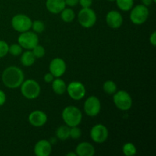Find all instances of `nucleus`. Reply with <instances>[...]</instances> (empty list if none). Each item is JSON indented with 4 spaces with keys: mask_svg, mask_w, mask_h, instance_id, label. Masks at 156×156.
Returning a JSON list of instances; mask_svg holds the SVG:
<instances>
[{
    "mask_svg": "<svg viewBox=\"0 0 156 156\" xmlns=\"http://www.w3.org/2000/svg\"><path fill=\"white\" fill-rule=\"evenodd\" d=\"M24 80V75L22 70L16 66H9L3 71L2 81L7 88H17L21 86Z\"/></svg>",
    "mask_w": 156,
    "mask_h": 156,
    "instance_id": "nucleus-1",
    "label": "nucleus"
},
{
    "mask_svg": "<svg viewBox=\"0 0 156 156\" xmlns=\"http://www.w3.org/2000/svg\"><path fill=\"white\" fill-rule=\"evenodd\" d=\"M62 118L69 127L79 126L82 120V111L76 106H67L62 111Z\"/></svg>",
    "mask_w": 156,
    "mask_h": 156,
    "instance_id": "nucleus-2",
    "label": "nucleus"
},
{
    "mask_svg": "<svg viewBox=\"0 0 156 156\" xmlns=\"http://www.w3.org/2000/svg\"><path fill=\"white\" fill-rule=\"evenodd\" d=\"M21 92L27 99H35L41 94V86L34 79H27L21 85Z\"/></svg>",
    "mask_w": 156,
    "mask_h": 156,
    "instance_id": "nucleus-3",
    "label": "nucleus"
},
{
    "mask_svg": "<svg viewBox=\"0 0 156 156\" xmlns=\"http://www.w3.org/2000/svg\"><path fill=\"white\" fill-rule=\"evenodd\" d=\"M149 15V11L147 6L144 5H138L131 9L129 18L132 23L136 25H141L147 21Z\"/></svg>",
    "mask_w": 156,
    "mask_h": 156,
    "instance_id": "nucleus-4",
    "label": "nucleus"
},
{
    "mask_svg": "<svg viewBox=\"0 0 156 156\" xmlns=\"http://www.w3.org/2000/svg\"><path fill=\"white\" fill-rule=\"evenodd\" d=\"M78 21L81 26L85 28H90L95 24L97 15L91 8H82L78 14Z\"/></svg>",
    "mask_w": 156,
    "mask_h": 156,
    "instance_id": "nucleus-5",
    "label": "nucleus"
},
{
    "mask_svg": "<svg viewBox=\"0 0 156 156\" xmlns=\"http://www.w3.org/2000/svg\"><path fill=\"white\" fill-rule=\"evenodd\" d=\"M114 103L119 110L126 111L132 108L133 100L131 96L126 91H116L114 94Z\"/></svg>",
    "mask_w": 156,
    "mask_h": 156,
    "instance_id": "nucleus-6",
    "label": "nucleus"
},
{
    "mask_svg": "<svg viewBox=\"0 0 156 156\" xmlns=\"http://www.w3.org/2000/svg\"><path fill=\"white\" fill-rule=\"evenodd\" d=\"M18 42L22 48L31 50L35 46L39 44V37L35 32L27 30L21 33L18 36Z\"/></svg>",
    "mask_w": 156,
    "mask_h": 156,
    "instance_id": "nucleus-7",
    "label": "nucleus"
},
{
    "mask_svg": "<svg viewBox=\"0 0 156 156\" xmlns=\"http://www.w3.org/2000/svg\"><path fill=\"white\" fill-rule=\"evenodd\" d=\"M11 23L14 30L19 33H22L31 28L32 21L27 15L24 14H18L13 16Z\"/></svg>",
    "mask_w": 156,
    "mask_h": 156,
    "instance_id": "nucleus-8",
    "label": "nucleus"
},
{
    "mask_svg": "<svg viewBox=\"0 0 156 156\" xmlns=\"http://www.w3.org/2000/svg\"><path fill=\"white\" fill-rule=\"evenodd\" d=\"M66 91L72 99L76 101L81 100L85 97L86 94L85 87L82 82L74 81L66 86Z\"/></svg>",
    "mask_w": 156,
    "mask_h": 156,
    "instance_id": "nucleus-9",
    "label": "nucleus"
},
{
    "mask_svg": "<svg viewBox=\"0 0 156 156\" xmlns=\"http://www.w3.org/2000/svg\"><path fill=\"white\" fill-rule=\"evenodd\" d=\"M101 109V101L95 96H90L85 100L84 104V111L89 117H95L98 115Z\"/></svg>",
    "mask_w": 156,
    "mask_h": 156,
    "instance_id": "nucleus-10",
    "label": "nucleus"
},
{
    "mask_svg": "<svg viewBox=\"0 0 156 156\" xmlns=\"http://www.w3.org/2000/svg\"><path fill=\"white\" fill-rule=\"evenodd\" d=\"M90 136L91 138L94 143H103L108 140V136H109V132L108 129L105 125L96 124L91 128V132H90Z\"/></svg>",
    "mask_w": 156,
    "mask_h": 156,
    "instance_id": "nucleus-11",
    "label": "nucleus"
},
{
    "mask_svg": "<svg viewBox=\"0 0 156 156\" xmlns=\"http://www.w3.org/2000/svg\"><path fill=\"white\" fill-rule=\"evenodd\" d=\"M50 73L53 75L54 77L59 78L63 76L64 73L66 70V64L65 61L59 57L54 58L52 59L49 66Z\"/></svg>",
    "mask_w": 156,
    "mask_h": 156,
    "instance_id": "nucleus-12",
    "label": "nucleus"
},
{
    "mask_svg": "<svg viewBox=\"0 0 156 156\" xmlns=\"http://www.w3.org/2000/svg\"><path fill=\"white\" fill-rule=\"evenodd\" d=\"M28 121L34 127H41L47 123V116L44 111L37 110L29 114Z\"/></svg>",
    "mask_w": 156,
    "mask_h": 156,
    "instance_id": "nucleus-13",
    "label": "nucleus"
},
{
    "mask_svg": "<svg viewBox=\"0 0 156 156\" xmlns=\"http://www.w3.org/2000/svg\"><path fill=\"white\" fill-rule=\"evenodd\" d=\"M123 22L121 14L117 11H110L106 15V23L111 28L117 29Z\"/></svg>",
    "mask_w": 156,
    "mask_h": 156,
    "instance_id": "nucleus-14",
    "label": "nucleus"
},
{
    "mask_svg": "<svg viewBox=\"0 0 156 156\" xmlns=\"http://www.w3.org/2000/svg\"><path fill=\"white\" fill-rule=\"evenodd\" d=\"M34 152L37 156H49L52 152V144L48 140H40L35 144Z\"/></svg>",
    "mask_w": 156,
    "mask_h": 156,
    "instance_id": "nucleus-15",
    "label": "nucleus"
},
{
    "mask_svg": "<svg viewBox=\"0 0 156 156\" xmlns=\"http://www.w3.org/2000/svg\"><path fill=\"white\" fill-rule=\"evenodd\" d=\"M76 153L79 156H93L95 153V149L90 143L82 142L76 146Z\"/></svg>",
    "mask_w": 156,
    "mask_h": 156,
    "instance_id": "nucleus-16",
    "label": "nucleus"
},
{
    "mask_svg": "<svg viewBox=\"0 0 156 156\" xmlns=\"http://www.w3.org/2000/svg\"><path fill=\"white\" fill-rule=\"evenodd\" d=\"M65 0H47L46 7L52 14H59L66 8Z\"/></svg>",
    "mask_w": 156,
    "mask_h": 156,
    "instance_id": "nucleus-17",
    "label": "nucleus"
},
{
    "mask_svg": "<svg viewBox=\"0 0 156 156\" xmlns=\"http://www.w3.org/2000/svg\"><path fill=\"white\" fill-rule=\"evenodd\" d=\"M52 83V88L53 91L58 95H62L66 91V82L60 78H56L53 79Z\"/></svg>",
    "mask_w": 156,
    "mask_h": 156,
    "instance_id": "nucleus-18",
    "label": "nucleus"
},
{
    "mask_svg": "<svg viewBox=\"0 0 156 156\" xmlns=\"http://www.w3.org/2000/svg\"><path fill=\"white\" fill-rule=\"evenodd\" d=\"M36 57L33 54L31 50H27L22 53L21 57V62L24 66H31L34 63Z\"/></svg>",
    "mask_w": 156,
    "mask_h": 156,
    "instance_id": "nucleus-19",
    "label": "nucleus"
},
{
    "mask_svg": "<svg viewBox=\"0 0 156 156\" xmlns=\"http://www.w3.org/2000/svg\"><path fill=\"white\" fill-rule=\"evenodd\" d=\"M69 133H70V127L65 125H62L60 126L59 127L57 128L56 131V138H58L59 140H66L69 138Z\"/></svg>",
    "mask_w": 156,
    "mask_h": 156,
    "instance_id": "nucleus-20",
    "label": "nucleus"
},
{
    "mask_svg": "<svg viewBox=\"0 0 156 156\" xmlns=\"http://www.w3.org/2000/svg\"><path fill=\"white\" fill-rule=\"evenodd\" d=\"M61 13V18L62 21L66 23H70L75 19L76 17V14H75L74 11L71 9H64Z\"/></svg>",
    "mask_w": 156,
    "mask_h": 156,
    "instance_id": "nucleus-21",
    "label": "nucleus"
},
{
    "mask_svg": "<svg viewBox=\"0 0 156 156\" xmlns=\"http://www.w3.org/2000/svg\"><path fill=\"white\" fill-rule=\"evenodd\" d=\"M117 5L120 10L128 12L133 7L134 0H115Z\"/></svg>",
    "mask_w": 156,
    "mask_h": 156,
    "instance_id": "nucleus-22",
    "label": "nucleus"
},
{
    "mask_svg": "<svg viewBox=\"0 0 156 156\" xmlns=\"http://www.w3.org/2000/svg\"><path fill=\"white\" fill-rule=\"evenodd\" d=\"M103 90L106 94H114L117 91V87L115 82L112 80H108L104 82Z\"/></svg>",
    "mask_w": 156,
    "mask_h": 156,
    "instance_id": "nucleus-23",
    "label": "nucleus"
},
{
    "mask_svg": "<svg viewBox=\"0 0 156 156\" xmlns=\"http://www.w3.org/2000/svg\"><path fill=\"white\" fill-rule=\"evenodd\" d=\"M123 155L126 156H133L136 154L137 150L135 145L132 143H126L122 148Z\"/></svg>",
    "mask_w": 156,
    "mask_h": 156,
    "instance_id": "nucleus-24",
    "label": "nucleus"
},
{
    "mask_svg": "<svg viewBox=\"0 0 156 156\" xmlns=\"http://www.w3.org/2000/svg\"><path fill=\"white\" fill-rule=\"evenodd\" d=\"M31 29L36 34H41L45 30V24L44 21L41 20H36L34 21H32Z\"/></svg>",
    "mask_w": 156,
    "mask_h": 156,
    "instance_id": "nucleus-25",
    "label": "nucleus"
},
{
    "mask_svg": "<svg viewBox=\"0 0 156 156\" xmlns=\"http://www.w3.org/2000/svg\"><path fill=\"white\" fill-rule=\"evenodd\" d=\"M22 47L19 44H14L9 46V53L14 56H18L22 53Z\"/></svg>",
    "mask_w": 156,
    "mask_h": 156,
    "instance_id": "nucleus-26",
    "label": "nucleus"
},
{
    "mask_svg": "<svg viewBox=\"0 0 156 156\" xmlns=\"http://www.w3.org/2000/svg\"><path fill=\"white\" fill-rule=\"evenodd\" d=\"M31 51L36 58L44 57V55H45L46 53V50L45 49H44V47H43V46L40 45L39 44L37 46H35V47L32 49Z\"/></svg>",
    "mask_w": 156,
    "mask_h": 156,
    "instance_id": "nucleus-27",
    "label": "nucleus"
},
{
    "mask_svg": "<svg viewBox=\"0 0 156 156\" xmlns=\"http://www.w3.org/2000/svg\"><path fill=\"white\" fill-rule=\"evenodd\" d=\"M81 136H82V130L78 127V126L70 127L69 137H71L73 140H79Z\"/></svg>",
    "mask_w": 156,
    "mask_h": 156,
    "instance_id": "nucleus-28",
    "label": "nucleus"
},
{
    "mask_svg": "<svg viewBox=\"0 0 156 156\" xmlns=\"http://www.w3.org/2000/svg\"><path fill=\"white\" fill-rule=\"evenodd\" d=\"M9 44L4 41L0 40V58L5 56L9 53Z\"/></svg>",
    "mask_w": 156,
    "mask_h": 156,
    "instance_id": "nucleus-29",
    "label": "nucleus"
},
{
    "mask_svg": "<svg viewBox=\"0 0 156 156\" xmlns=\"http://www.w3.org/2000/svg\"><path fill=\"white\" fill-rule=\"evenodd\" d=\"M93 0H79V3L82 8H91Z\"/></svg>",
    "mask_w": 156,
    "mask_h": 156,
    "instance_id": "nucleus-30",
    "label": "nucleus"
},
{
    "mask_svg": "<svg viewBox=\"0 0 156 156\" xmlns=\"http://www.w3.org/2000/svg\"><path fill=\"white\" fill-rule=\"evenodd\" d=\"M44 82H47V83H50V82H53V79H54V76H53L51 73H47V74H45V76H44Z\"/></svg>",
    "mask_w": 156,
    "mask_h": 156,
    "instance_id": "nucleus-31",
    "label": "nucleus"
},
{
    "mask_svg": "<svg viewBox=\"0 0 156 156\" xmlns=\"http://www.w3.org/2000/svg\"><path fill=\"white\" fill-rule=\"evenodd\" d=\"M66 5L69 7H74L76 5L79 4V0H65Z\"/></svg>",
    "mask_w": 156,
    "mask_h": 156,
    "instance_id": "nucleus-32",
    "label": "nucleus"
},
{
    "mask_svg": "<svg viewBox=\"0 0 156 156\" xmlns=\"http://www.w3.org/2000/svg\"><path fill=\"white\" fill-rule=\"evenodd\" d=\"M6 101V95L5 92L2 90H0V106H2Z\"/></svg>",
    "mask_w": 156,
    "mask_h": 156,
    "instance_id": "nucleus-33",
    "label": "nucleus"
},
{
    "mask_svg": "<svg viewBox=\"0 0 156 156\" xmlns=\"http://www.w3.org/2000/svg\"><path fill=\"white\" fill-rule=\"evenodd\" d=\"M149 41H150L151 44H152L153 47H155L156 45V32L154 31L152 32V34L150 35V37H149Z\"/></svg>",
    "mask_w": 156,
    "mask_h": 156,
    "instance_id": "nucleus-34",
    "label": "nucleus"
},
{
    "mask_svg": "<svg viewBox=\"0 0 156 156\" xmlns=\"http://www.w3.org/2000/svg\"><path fill=\"white\" fill-rule=\"evenodd\" d=\"M142 3H143V5H144L146 6H149L151 5L153 3V0H141Z\"/></svg>",
    "mask_w": 156,
    "mask_h": 156,
    "instance_id": "nucleus-35",
    "label": "nucleus"
},
{
    "mask_svg": "<svg viewBox=\"0 0 156 156\" xmlns=\"http://www.w3.org/2000/svg\"><path fill=\"white\" fill-rule=\"evenodd\" d=\"M67 156H76L77 155H76V152H69V153L66 154Z\"/></svg>",
    "mask_w": 156,
    "mask_h": 156,
    "instance_id": "nucleus-36",
    "label": "nucleus"
},
{
    "mask_svg": "<svg viewBox=\"0 0 156 156\" xmlns=\"http://www.w3.org/2000/svg\"><path fill=\"white\" fill-rule=\"evenodd\" d=\"M108 1H110V2H114L115 0H108Z\"/></svg>",
    "mask_w": 156,
    "mask_h": 156,
    "instance_id": "nucleus-37",
    "label": "nucleus"
},
{
    "mask_svg": "<svg viewBox=\"0 0 156 156\" xmlns=\"http://www.w3.org/2000/svg\"><path fill=\"white\" fill-rule=\"evenodd\" d=\"M153 2H156V0H153Z\"/></svg>",
    "mask_w": 156,
    "mask_h": 156,
    "instance_id": "nucleus-38",
    "label": "nucleus"
}]
</instances>
